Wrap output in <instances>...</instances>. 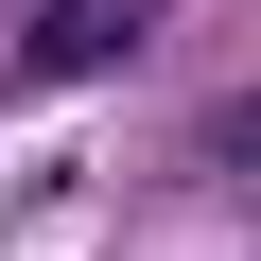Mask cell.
I'll use <instances>...</instances> for the list:
<instances>
[{"instance_id":"1","label":"cell","mask_w":261,"mask_h":261,"mask_svg":"<svg viewBox=\"0 0 261 261\" xmlns=\"http://www.w3.org/2000/svg\"><path fill=\"white\" fill-rule=\"evenodd\" d=\"M122 53H140V0H35V35H18V70H35V87L122 70Z\"/></svg>"}]
</instances>
